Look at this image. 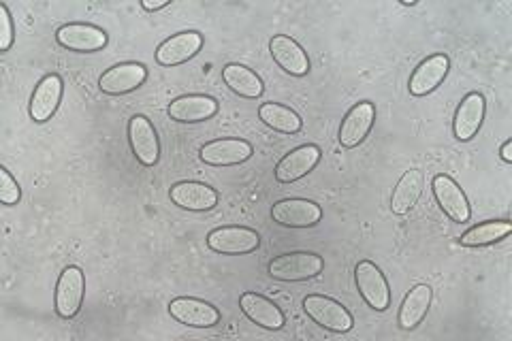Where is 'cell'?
Listing matches in <instances>:
<instances>
[{"instance_id":"cell-19","label":"cell","mask_w":512,"mask_h":341,"mask_svg":"<svg viewBox=\"0 0 512 341\" xmlns=\"http://www.w3.org/2000/svg\"><path fill=\"white\" fill-rule=\"evenodd\" d=\"M220 105L214 96L207 94H184L173 99L167 107V116L180 124H199L212 120L218 113Z\"/></svg>"},{"instance_id":"cell-4","label":"cell","mask_w":512,"mask_h":341,"mask_svg":"<svg viewBox=\"0 0 512 341\" xmlns=\"http://www.w3.org/2000/svg\"><path fill=\"white\" fill-rule=\"evenodd\" d=\"M56 43L62 50H69L75 54H94L105 50L109 43V35L101 26L86 22H69L56 30Z\"/></svg>"},{"instance_id":"cell-25","label":"cell","mask_w":512,"mask_h":341,"mask_svg":"<svg viewBox=\"0 0 512 341\" xmlns=\"http://www.w3.org/2000/svg\"><path fill=\"white\" fill-rule=\"evenodd\" d=\"M425 186V177L419 169H410L399 177L391 194V211L395 216H406L419 203Z\"/></svg>"},{"instance_id":"cell-30","label":"cell","mask_w":512,"mask_h":341,"mask_svg":"<svg viewBox=\"0 0 512 341\" xmlns=\"http://www.w3.org/2000/svg\"><path fill=\"white\" fill-rule=\"evenodd\" d=\"M500 158L506 162V165H512V139H506L500 148Z\"/></svg>"},{"instance_id":"cell-21","label":"cell","mask_w":512,"mask_h":341,"mask_svg":"<svg viewBox=\"0 0 512 341\" xmlns=\"http://www.w3.org/2000/svg\"><path fill=\"white\" fill-rule=\"evenodd\" d=\"M269 54L274 58L278 67L293 75V77H306L310 73V58L308 52L288 35H274L269 41Z\"/></svg>"},{"instance_id":"cell-1","label":"cell","mask_w":512,"mask_h":341,"mask_svg":"<svg viewBox=\"0 0 512 341\" xmlns=\"http://www.w3.org/2000/svg\"><path fill=\"white\" fill-rule=\"evenodd\" d=\"M323 271L325 258L316 252H288L267 263V273L278 282H308Z\"/></svg>"},{"instance_id":"cell-27","label":"cell","mask_w":512,"mask_h":341,"mask_svg":"<svg viewBox=\"0 0 512 341\" xmlns=\"http://www.w3.org/2000/svg\"><path fill=\"white\" fill-rule=\"evenodd\" d=\"M512 233V222L508 220H487L483 224H476L459 237L463 248H487L506 239Z\"/></svg>"},{"instance_id":"cell-26","label":"cell","mask_w":512,"mask_h":341,"mask_svg":"<svg viewBox=\"0 0 512 341\" xmlns=\"http://www.w3.org/2000/svg\"><path fill=\"white\" fill-rule=\"evenodd\" d=\"M259 120L271 128V131L282 135H297L303 128V120L297 111L280 103H263L259 107Z\"/></svg>"},{"instance_id":"cell-20","label":"cell","mask_w":512,"mask_h":341,"mask_svg":"<svg viewBox=\"0 0 512 341\" xmlns=\"http://www.w3.org/2000/svg\"><path fill=\"white\" fill-rule=\"evenodd\" d=\"M239 310H242L244 316L250 322H254L256 327H261L265 331H280L286 324V316L280 307L271 299L259 295V292H244V295L239 297Z\"/></svg>"},{"instance_id":"cell-14","label":"cell","mask_w":512,"mask_h":341,"mask_svg":"<svg viewBox=\"0 0 512 341\" xmlns=\"http://www.w3.org/2000/svg\"><path fill=\"white\" fill-rule=\"evenodd\" d=\"M323 158V150L314 143L299 145V148L288 152L274 169V177L278 184H293L303 180V177L310 175L316 165Z\"/></svg>"},{"instance_id":"cell-12","label":"cell","mask_w":512,"mask_h":341,"mask_svg":"<svg viewBox=\"0 0 512 341\" xmlns=\"http://www.w3.org/2000/svg\"><path fill=\"white\" fill-rule=\"evenodd\" d=\"M254 154L252 143L246 139H237V137H227V139H214L210 143H205L199 150L201 162L210 167H235V165H244L246 160H250Z\"/></svg>"},{"instance_id":"cell-2","label":"cell","mask_w":512,"mask_h":341,"mask_svg":"<svg viewBox=\"0 0 512 341\" xmlns=\"http://www.w3.org/2000/svg\"><path fill=\"white\" fill-rule=\"evenodd\" d=\"M86 297V273L77 265L64 267L56 282L54 310L62 320H71L82 312Z\"/></svg>"},{"instance_id":"cell-13","label":"cell","mask_w":512,"mask_h":341,"mask_svg":"<svg viewBox=\"0 0 512 341\" xmlns=\"http://www.w3.org/2000/svg\"><path fill=\"white\" fill-rule=\"evenodd\" d=\"M487 113V101L480 92H468L457 105L453 118V137L461 143L472 141L483 128Z\"/></svg>"},{"instance_id":"cell-23","label":"cell","mask_w":512,"mask_h":341,"mask_svg":"<svg viewBox=\"0 0 512 341\" xmlns=\"http://www.w3.org/2000/svg\"><path fill=\"white\" fill-rule=\"evenodd\" d=\"M431 299H434V290L427 284H416L399 305L397 324L402 331H414L425 320Z\"/></svg>"},{"instance_id":"cell-22","label":"cell","mask_w":512,"mask_h":341,"mask_svg":"<svg viewBox=\"0 0 512 341\" xmlns=\"http://www.w3.org/2000/svg\"><path fill=\"white\" fill-rule=\"evenodd\" d=\"M169 199L186 211H212L220 203V194L203 182H178L171 186Z\"/></svg>"},{"instance_id":"cell-7","label":"cell","mask_w":512,"mask_h":341,"mask_svg":"<svg viewBox=\"0 0 512 341\" xmlns=\"http://www.w3.org/2000/svg\"><path fill=\"white\" fill-rule=\"evenodd\" d=\"M205 39L199 30H182L178 35H171L156 47V62L160 67H180L188 60L197 58L203 50Z\"/></svg>"},{"instance_id":"cell-18","label":"cell","mask_w":512,"mask_h":341,"mask_svg":"<svg viewBox=\"0 0 512 341\" xmlns=\"http://www.w3.org/2000/svg\"><path fill=\"white\" fill-rule=\"evenodd\" d=\"M448 71H451V58L446 54H434L425 58L423 62H419V67L412 71L408 79V92L416 96V99L431 94L442 86Z\"/></svg>"},{"instance_id":"cell-9","label":"cell","mask_w":512,"mask_h":341,"mask_svg":"<svg viewBox=\"0 0 512 341\" xmlns=\"http://www.w3.org/2000/svg\"><path fill=\"white\" fill-rule=\"evenodd\" d=\"M271 220L284 229H312L323 220V207L308 199H282L271 207Z\"/></svg>"},{"instance_id":"cell-11","label":"cell","mask_w":512,"mask_h":341,"mask_svg":"<svg viewBox=\"0 0 512 341\" xmlns=\"http://www.w3.org/2000/svg\"><path fill=\"white\" fill-rule=\"evenodd\" d=\"M431 190H434V199L444 211L446 218H451L457 224H463L472 218V207L468 203L466 192L459 188V184L451 175L438 173L434 180H431Z\"/></svg>"},{"instance_id":"cell-16","label":"cell","mask_w":512,"mask_h":341,"mask_svg":"<svg viewBox=\"0 0 512 341\" xmlns=\"http://www.w3.org/2000/svg\"><path fill=\"white\" fill-rule=\"evenodd\" d=\"M148 79V67L141 62H120L116 67L107 69L101 79H99V88L107 96H122V94H131L137 88L146 84Z\"/></svg>"},{"instance_id":"cell-8","label":"cell","mask_w":512,"mask_h":341,"mask_svg":"<svg viewBox=\"0 0 512 341\" xmlns=\"http://www.w3.org/2000/svg\"><path fill=\"white\" fill-rule=\"evenodd\" d=\"M126 135L139 165L148 169L156 167V162L160 160V141L154 124L146 116L137 113V116L128 120Z\"/></svg>"},{"instance_id":"cell-24","label":"cell","mask_w":512,"mask_h":341,"mask_svg":"<svg viewBox=\"0 0 512 341\" xmlns=\"http://www.w3.org/2000/svg\"><path fill=\"white\" fill-rule=\"evenodd\" d=\"M222 79L233 94L242 96V99H248V101L261 99L265 92L263 79L256 75L250 67H244V64L229 62L227 67L222 69Z\"/></svg>"},{"instance_id":"cell-15","label":"cell","mask_w":512,"mask_h":341,"mask_svg":"<svg viewBox=\"0 0 512 341\" xmlns=\"http://www.w3.org/2000/svg\"><path fill=\"white\" fill-rule=\"evenodd\" d=\"M62 94H64V81L58 73H50V75L41 77L35 92H32V96H30V105H28V113H30L32 122H37V124L50 122L62 103Z\"/></svg>"},{"instance_id":"cell-3","label":"cell","mask_w":512,"mask_h":341,"mask_svg":"<svg viewBox=\"0 0 512 341\" xmlns=\"http://www.w3.org/2000/svg\"><path fill=\"white\" fill-rule=\"evenodd\" d=\"M303 312L308 314L312 322H316L318 327H323L325 331L331 333H348L355 327V318L346 310V307L325 295H308L303 299Z\"/></svg>"},{"instance_id":"cell-28","label":"cell","mask_w":512,"mask_h":341,"mask_svg":"<svg viewBox=\"0 0 512 341\" xmlns=\"http://www.w3.org/2000/svg\"><path fill=\"white\" fill-rule=\"evenodd\" d=\"M22 199V188L18 184V180H13V175L9 173V169H0V201L3 205L11 207L18 205Z\"/></svg>"},{"instance_id":"cell-29","label":"cell","mask_w":512,"mask_h":341,"mask_svg":"<svg viewBox=\"0 0 512 341\" xmlns=\"http://www.w3.org/2000/svg\"><path fill=\"white\" fill-rule=\"evenodd\" d=\"M15 41L13 18L7 5H0V52H9Z\"/></svg>"},{"instance_id":"cell-31","label":"cell","mask_w":512,"mask_h":341,"mask_svg":"<svg viewBox=\"0 0 512 341\" xmlns=\"http://www.w3.org/2000/svg\"><path fill=\"white\" fill-rule=\"evenodd\" d=\"M165 7H169V0H160V3H148V0H143V3H141V9L150 11V13H156V11L165 9Z\"/></svg>"},{"instance_id":"cell-17","label":"cell","mask_w":512,"mask_h":341,"mask_svg":"<svg viewBox=\"0 0 512 341\" xmlns=\"http://www.w3.org/2000/svg\"><path fill=\"white\" fill-rule=\"evenodd\" d=\"M374 122H376L374 103L361 101L357 105H352L340 124L338 139H340L342 148L352 150V148H357V145H361L367 139V135L372 133Z\"/></svg>"},{"instance_id":"cell-5","label":"cell","mask_w":512,"mask_h":341,"mask_svg":"<svg viewBox=\"0 0 512 341\" xmlns=\"http://www.w3.org/2000/svg\"><path fill=\"white\" fill-rule=\"evenodd\" d=\"M207 248L224 256H246L259 250L261 235L248 226H218L205 239Z\"/></svg>"},{"instance_id":"cell-6","label":"cell","mask_w":512,"mask_h":341,"mask_svg":"<svg viewBox=\"0 0 512 341\" xmlns=\"http://www.w3.org/2000/svg\"><path fill=\"white\" fill-rule=\"evenodd\" d=\"M355 284L361 299L374 312H387L391 307V288L384 273L372 261H359L355 267Z\"/></svg>"},{"instance_id":"cell-10","label":"cell","mask_w":512,"mask_h":341,"mask_svg":"<svg viewBox=\"0 0 512 341\" xmlns=\"http://www.w3.org/2000/svg\"><path fill=\"white\" fill-rule=\"evenodd\" d=\"M169 316L190 329H212L222 318L216 305L197 297H175L169 303Z\"/></svg>"}]
</instances>
